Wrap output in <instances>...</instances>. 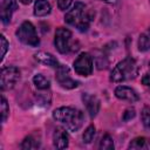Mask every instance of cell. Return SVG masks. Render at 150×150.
<instances>
[{
	"label": "cell",
	"instance_id": "cell-1",
	"mask_svg": "<svg viewBox=\"0 0 150 150\" xmlns=\"http://www.w3.org/2000/svg\"><path fill=\"white\" fill-rule=\"evenodd\" d=\"M53 117L55 121L60 122L66 127L68 131H77L83 123V112L76 108L71 107H60L53 111Z\"/></svg>",
	"mask_w": 150,
	"mask_h": 150
},
{
	"label": "cell",
	"instance_id": "cell-2",
	"mask_svg": "<svg viewBox=\"0 0 150 150\" xmlns=\"http://www.w3.org/2000/svg\"><path fill=\"white\" fill-rule=\"evenodd\" d=\"M90 20L91 16L86 11V5L82 2H75V5L64 15V21L68 25L76 27L81 32L88 30Z\"/></svg>",
	"mask_w": 150,
	"mask_h": 150
},
{
	"label": "cell",
	"instance_id": "cell-3",
	"mask_svg": "<svg viewBox=\"0 0 150 150\" xmlns=\"http://www.w3.org/2000/svg\"><path fill=\"white\" fill-rule=\"evenodd\" d=\"M138 75V66L135 59L127 57L118 62L111 70L110 80L112 82H124L135 79Z\"/></svg>",
	"mask_w": 150,
	"mask_h": 150
},
{
	"label": "cell",
	"instance_id": "cell-4",
	"mask_svg": "<svg viewBox=\"0 0 150 150\" xmlns=\"http://www.w3.org/2000/svg\"><path fill=\"white\" fill-rule=\"evenodd\" d=\"M16 36L22 43L28 45L30 47H36L40 43L36 29L29 21H25L20 25V27L16 30Z\"/></svg>",
	"mask_w": 150,
	"mask_h": 150
},
{
	"label": "cell",
	"instance_id": "cell-5",
	"mask_svg": "<svg viewBox=\"0 0 150 150\" xmlns=\"http://www.w3.org/2000/svg\"><path fill=\"white\" fill-rule=\"evenodd\" d=\"M20 80V70L14 66L4 67L1 69L0 75V86L1 90H9L12 89L18 81Z\"/></svg>",
	"mask_w": 150,
	"mask_h": 150
},
{
	"label": "cell",
	"instance_id": "cell-6",
	"mask_svg": "<svg viewBox=\"0 0 150 150\" xmlns=\"http://www.w3.org/2000/svg\"><path fill=\"white\" fill-rule=\"evenodd\" d=\"M70 41H71V32L67 28L59 27L55 32V38H54V43L56 49L61 54H66L69 50H73Z\"/></svg>",
	"mask_w": 150,
	"mask_h": 150
},
{
	"label": "cell",
	"instance_id": "cell-7",
	"mask_svg": "<svg viewBox=\"0 0 150 150\" xmlns=\"http://www.w3.org/2000/svg\"><path fill=\"white\" fill-rule=\"evenodd\" d=\"M74 70L81 76H89L93 73V57L89 53H81L74 61Z\"/></svg>",
	"mask_w": 150,
	"mask_h": 150
},
{
	"label": "cell",
	"instance_id": "cell-8",
	"mask_svg": "<svg viewBox=\"0 0 150 150\" xmlns=\"http://www.w3.org/2000/svg\"><path fill=\"white\" fill-rule=\"evenodd\" d=\"M56 81L59 82V84L62 87V88H66V89H74L77 87L79 82L73 80L69 75V68L66 67V66H62L60 64L57 68H56Z\"/></svg>",
	"mask_w": 150,
	"mask_h": 150
},
{
	"label": "cell",
	"instance_id": "cell-9",
	"mask_svg": "<svg viewBox=\"0 0 150 150\" xmlns=\"http://www.w3.org/2000/svg\"><path fill=\"white\" fill-rule=\"evenodd\" d=\"M115 96L117 98H120V100L128 101L130 103L137 102L139 100L138 94L132 88L127 87V86H118V87H116V89H115Z\"/></svg>",
	"mask_w": 150,
	"mask_h": 150
},
{
	"label": "cell",
	"instance_id": "cell-10",
	"mask_svg": "<svg viewBox=\"0 0 150 150\" xmlns=\"http://www.w3.org/2000/svg\"><path fill=\"white\" fill-rule=\"evenodd\" d=\"M82 101L86 105L87 111L89 112V116L95 117L100 110V100L97 98V96L84 93V94H82Z\"/></svg>",
	"mask_w": 150,
	"mask_h": 150
},
{
	"label": "cell",
	"instance_id": "cell-11",
	"mask_svg": "<svg viewBox=\"0 0 150 150\" xmlns=\"http://www.w3.org/2000/svg\"><path fill=\"white\" fill-rule=\"evenodd\" d=\"M18 8V2L16 0H2L1 4V11H0V16L1 21L4 23H8L12 19L13 12H15Z\"/></svg>",
	"mask_w": 150,
	"mask_h": 150
},
{
	"label": "cell",
	"instance_id": "cell-12",
	"mask_svg": "<svg viewBox=\"0 0 150 150\" xmlns=\"http://www.w3.org/2000/svg\"><path fill=\"white\" fill-rule=\"evenodd\" d=\"M68 134L62 128H56L53 134V144L56 149H66L68 146Z\"/></svg>",
	"mask_w": 150,
	"mask_h": 150
},
{
	"label": "cell",
	"instance_id": "cell-13",
	"mask_svg": "<svg viewBox=\"0 0 150 150\" xmlns=\"http://www.w3.org/2000/svg\"><path fill=\"white\" fill-rule=\"evenodd\" d=\"M35 59L45 64V66H48V67H53V68H57L60 64H59V61L50 54V53H47V52H38L35 55Z\"/></svg>",
	"mask_w": 150,
	"mask_h": 150
},
{
	"label": "cell",
	"instance_id": "cell-14",
	"mask_svg": "<svg viewBox=\"0 0 150 150\" xmlns=\"http://www.w3.org/2000/svg\"><path fill=\"white\" fill-rule=\"evenodd\" d=\"M50 4L48 0H36L34 4V15L36 16H46L50 13Z\"/></svg>",
	"mask_w": 150,
	"mask_h": 150
},
{
	"label": "cell",
	"instance_id": "cell-15",
	"mask_svg": "<svg viewBox=\"0 0 150 150\" xmlns=\"http://www.w3.org/2000/svg\"><path fill=\"white\" fill-rule=\"evenodd\" d=\"M138 49L141 52H145V50H149L150 49V27L139 35V39H138Z\"/></svg>",
	"mask_w": 150,
	"mask_h": 150
},
{
	"label": "cell",
	"instance_id": "cell-16",
	"mask_svg": "<svg viewBox=\"0 0 150 150\" xmlns=\"http://www.w3.org/2000/svg\"><path fill=\"white\" fill-rule=\"evenodd\" d=\"M33 83H34V86H35L38 89H40V90H46V89H48L49 86H50L49 80L46 79V77H45L43 75H41V74L34 75V77H33Z\"/></svg>",
	"mask_w": 150,
	"mask_h": 150
},
{
	"label": "cell",
	"instance_id": "cell-17",
	"mask_svg": "<svg viewBox=\"0 0 150 150\" xmlns=\"http://www.w3.org/2000/svg\"><path fill=\"white\" fill-rule=\"evenodd\" d=\"M40 146V142L36 141L33 136H28L26 137L22 143H21V149H25V150H28V149H36Z\"/></svg>",
	"mask_w": 150,
	"mask_h": 150
},
{
	"label": "cell",
	"instance_id": "cell-18",
	"mask_svg": "<svg viewBox=\"0 0 150 150\" xmlns=\"http://www.w3.org/2000/svg\"><path fill=\"white\" fill-rule=\"evenodd\" d=\"M100 149H102V150H112L114 149V141L110 137V135H108V134L103 135V137L101 138V142H100Z\"/></svg>",
	"mask_w": 150,
	"mask_h": 150
},
{
	"label": "cell",
	"instance_id": "cell-19",
	"mask_svg": "<svg viewBox=\"0 0 150 150\" xmlns=\"http://www.w3.org/2000/svg\"><path fill=\"white\" fill-rule=\"evenodd\" d=\"M148 141L145 137H137L135 139H132L129 144V148L130 149H144L148 146Z\"/></svg>",
	"mask_w": 150,
	"mask_h": 150
},
{
	"label": "cell",
	"instance_id": "cell-20",
	"mask_svg": "<svg viewBox=\"0 0 150 150\" xmlns=\"http://www.w3.org/2000/svg\"><path fill=\"white\" fill-rule=\"evenodd\" d=\"M94 136H95V125L94 124H90L83 132L82 135V138H83V142L84 143H90L93 139H94Z\"/></svg>",
	"mask_w": 150,
	"mask_h": 150
},
{
	"label": "cell",
	"instance_id": "cell-21",
	"mask_svg": "<svg viewBox=\"0 0 150 150\" xmlns=\"http://www.w3.org/2000/svg\"><path fill=\"white\" fill-rule=\"evenodd\" d=\"M0 108H1V122H6L7 117H8V114H9V107H8V103H7V100L2 96L1 97V104H0Z\"/></svg>",
	"mask_w": 150,
	"mask_h": 150
},
{
	"label": "cell",
	"instance_id": "cell-22",
	"mask_svg": "<svg viewBox=\"0 0 150 150\" xmlns=\"http://www.w3.org/2000/svg\"><path fill=\"white\" fill-rule=\"evenodd\" d=\"M141 118L142 122L144 124V127L150 128V108L149 107H144L142 112H141Z\"/></svg>",
	"mask_w": 150,
	"mask_h": 150
},
{
	"label": "cell",
	"instance_id": "cell-23",
	"mask_svg": "<svg viewBox=\"0 0 150 150\" xmlns=\"http://www.w3.org/2000/svg\"><path fill=\"white\" fill-rule=\"evenodd\" d=\"M135 115H136V112H135V109L134 108H128L124 112H123V121H125V122H128V121H130V120H132L134 117H135Z\"/></svg>",
	"mask_w": 150,
	"mask_h": 150
},
{
	"label": "cell",
	"instance_id": "cell-24",
	"mask_svg": "<svg viewBox=\"0 0 150 150\" xmlns=\"http://www.w3.org/2000/svg\"><path fill=\"white\" fill-rule=\"evenodd\" d=\"M0 42H1V60H2L5 54H6V52H7V49H8V42H7V40H6V38L4 35L0 36Z\"/></svg>",
	"mask_w": 150,
	"mask_h": 150
},
{
	"label": "cell",
	"instance_id": "cell-25",
	"mask_svg": "<svg viewBox=\"0 0 150 150\" xmlns=\"http://www.w3.org/2000/svg\"><path fill=\"white\" fill-rule=\"evenodd\" d=\"M71 2H73V0H57V6H59L60 9L66 11L70 7Z\"/></svg>",
	"mask_w": 150,
	"mask_h": 150
},
{
	"label": "cell",
	"instance_id": "cell-26",
	"mask_svg": "<svg viewBox=\"0 0 150 150\" xmlns=\"http://www.w3.org/2000/svg\"><path fill=\"white\" fill-rule=\"evenodd\" d=\"M142 83L146 87H150V73H146L142 77Z\"/></svg>",
	"mask_w": 150,
	"mask_h": 150
},
{
	"label": "cell",
	"instance_id": "cell-27",
	"mask_svg": "<svg viewBox=\"0 0 150 150\" xmlns=\"http://www.w3.org/2000/svg\"><path fill=\"white\" fill-rule=\"evenodd\" d=\"M30 1H32V0H20V2H22L23 5H28Z\"/></svg>",
	"mask_w": 150,
	"mask_h": 150
}]
</instances>
